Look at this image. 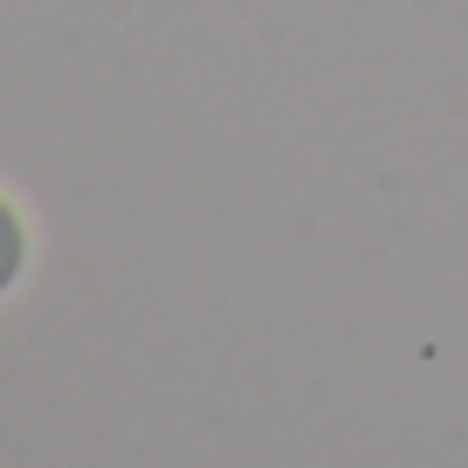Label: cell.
Here are the masks:
<instances>
[{
    "label": "cell",
    "instance_id": "cell-1",
    "mask_svg": "<svg viewBox=\"0 0 468 468\" xmlns=\"http://www.w3.org/2000/svg\"><path fill=\"white\" fill-rule=\"evenodd\" d=\"M21 262H28V228H21V214H15V207L0 200V296L15 290Z\"/></svg>",
    "mask_w": 468,
    "mask_h": 468
}]
</instances>
